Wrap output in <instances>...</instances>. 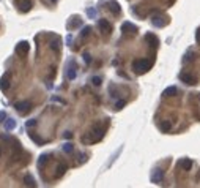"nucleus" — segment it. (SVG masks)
<instances>
[{
  "mask_svg": "<svg viewBox=\"0 0 200 188\" xmlns=\"http://www.w3.org/2000/svg\"><path fill=\"white\" fill-rule=\"evenodd\" d=\"M104 135H106V125L98 123V125H95L88 133H85L82 136V142L84 144H95V142L101 141V139L104 138Z\"/></svg>",
  "mask_w": 200,
  "mask_h": 188,
  "instance_id": "f257e3e1",
  "label": "nucleus"
},
{
  "mask_svg": "<svg viewBox=\"0 0 200 188\" xmlns=\"http://www.w3.org/2000/svg\"><path fill=\"white\" fill-rule=\"evenodd\" d=\"M151 65H153V62L150 59H137L133 62V71L136 74H143L151 68Z\"/></svg>",
  "mask_w": 200,
  "mask_h": 188,
  "instance_id": "f03ea898",
  "label": "nucleus"
},
{
  "mask_svg": "<svg viewBox=\"0 0 200 188\" xmlns=\"http://www.w3.org/2000/svg\"><path fill=\"white\" fill-rule=\"evenodd\" d=\"M14 108H16V111H17L20 115H25V114H29L30 111H32V101H29V100H25V101H17V103L14 104Z\"/></svg>",
  "mask_w": 200,
  "mask_h": 188,
  "instance_id": "7ed1b4c3",
  "label": "nucleus"
},
{
  "mask_svg": "<svg viewBox=\"0 0 200 188\" xmlns=\"http://www.w3.org/2000/svg\"><path fill=\"white\" fill-rule=\"evenodd\" d=\"M30 51V44L27 41H20V43L16 44V54L17 55H27Z\"/></svg>",
  "mask_w": 200,
  "mask_h": 188,
  "instance_id": "20e7f679",
  "label": "nucleus"
},
{
  "mask_svg": "<svg viewBox=\"0 0 200 188\" xmlns=\"http://www.w3.org/2000/svg\"><path fill=\"white\" fill-rule=\"evenodd\" d=\"M10 86H11V74L5 73L2 78H0V89H2L3 92H6V90L10 89Z\"/></svg>",
  "mask_w": 200,
  "mask_h": 188,
  "instance_id": "39448f33",
  "label": "nucleus"
},
{
  "mask_svg": "<svg viewBox=\"0 0 200 188\" xmlns=\"http://www.w3.org/2000/svg\"><path fill=\"white\" fill-rule=\"evenodd\" d=\"M180 81L184 82L186 86H195L197 84V79L192 74H188V73H180Z\"/></svg>",
  "mask_w": 200,
  "mask_h": 188,
  "instance_id": "423d86ee",
  "label": "nucleus"
},
{
  "mask_svg": "<svg viewBox=\"0 0 200 188\" xmlns=\"http://www.w3.org/2000/svg\"><path fill=\"white\" fill-rule=\"evenodd\" d=\"M121 32L123 33H137V32H139V27L134 25L133 22H128V21H126V22L121 24Z\"/></svg>",
  "mask_w": 200,
  "mask_h": 188,
  "instance_id": "0eeeda50",
  "label": "nucleus"
},
{
  "mask_svg": "<svg viewBox=\"0 0 200 188\" xmlns=\"http://www.w3.org/2000/svg\"><path fill=\"white\" fill-rule=\"evenodd\" d=\"M145 41L148 43V46L151 47V49H156L158 44H159V40H158V37L155 33H147L145 35Z\"/></svg>",
  "mask_w": 200,
  "mask_h": 188,
  "instance_id": "6e6552de",
  "label": "nucleus"
},
{
  "mask_svg": "<svg viewBox=\"0 0 200 188\" xmlns=\"http://www.w3.org/2000/svg\"><path fill=\"white\" fill-rule=\"evenodd\" d=\"M98 27H99V30L102 33H106V35L112 32V25H110V22H109V21H106V19H99L98 21Z\"/></svg>",
  "mask_w": 200,
  "mask_h": 188,
  "instance_id": "1a4fd4ad",
  "label": "nucleus"
},
{
  "mask_svg": "<svg viewBox=\"0 0 200 188\" xmlns=\"http://www.w3.org/2000/svg\"><path fill=\"white\" fill-rule=\"evenodd\" d=\"M151 24L155 27H158V29H161V27H164L167 24V19H165L162 15H156V16H153V19H151Z\"/></svg>",
  "mask_w": 200,
  "mask_h": 188,
  "instance_id": "9d476101",
  "label": "nucleus"
},
{
  "mask_svg": "<svg viewBox=\"0 0 200 188\" xmlns=\"http://www.w3.org/2000/svg\"><path fill=\"white\" fill-rule=\"evenodd\" d=\"M107 8H109V11L112 13V15H120L121 13V8H120V5H118V2L117 0H110V2H107Z\"/></svg>",
  "mask_w": 200,
  "mask_h": 188,
  "instance_id": "9b49d317",
  "label": "nucleus"
},
{
  "mask_svg": "<svg viewBox=\"0 0 200 188\" xmlns=\"http://www.w3.org/2000/svg\"><path fill=\"white\" fill-rule=\"evenodd\" d=\"M178 168H181L183 171H189L192 168V160L191 158H181L178 161Z\"/></svg>",
  "mask_w": 200,
  "mask_h": 188,
  "instance_id": "f8f14e48",
  "label": "nucleus"
},
{
  "mask_svg": "<svg viewBox=\"0 0 200 188\" xmlns=\"http://www.w3.org/2000/svg\"><path fill=\"white\" fill-rule=\"evenodd\" d=\"M162 177H164V172L161 169H155L153 174H151V182H153V183H161Z\"/></svg>",
  "mask_w": 200,
  "mask_h": 188,
  "instance_id": "ddd939ff",
  "label": "nucleus"
},
{
  "mask_svg": "<svg viewBox=\"0 0 200 188\" xmlns=\"http://www.w3.org/2000/svg\"><path fill=\"white\" fill-rule=\"evenodd\" d=\"M3 127H5L6 131L14 130V128H16V120H14V119H5V120H3Z\"/></svg>",
  "mask_w": 200,
  "mask_h": 188,
  "instance_id": "4468645a",
  "label": "nucleus"
},
{
  "mask_svg": "<svg viewBox=\"0 0 200 188\" xmlns=\"http://www.w3.org/2000/svg\"><path fill=\"white\" fill-rule=\"evenodd\" d=\"M177 93H178V89H177L175 86H170V87H167V89L162 92L164 96H175Z\"/></svg>",
  "mask_w": 200,
  "mask_h": 188,
  "instance_id": "2eb2a0df",
  "label": "nucleus"
},
{
  "mask_svg": "<svg viewBox=\"0 0 200 188\" xmlns=\"http://www.w3.org/2000/svg\"><path fill=\"white\" fill-rule=\"evenodd\" d=\"M19 10L22 11V13L30 11V10H32V2H30V0H24V2H20V5H19Z\"/></svg>",
  "mask_w": 200,
  "mask_h": 188,
  "instance_id": "dca6fc26",
  "label": "nucleus"
},
{
  "mask_svg": "<svg viewBox=\"0 0 200 188\" xmlns=\"http://www.w3.org/2000/svg\"><path fill=\"white\" fill-rule=\"evenodd\" d=\"M24 185H25V186H36V182H35V179H33L30 174H25V177H24Z\"/></svg>",
  "mask_w": 200,
  "mask_h": 188,
  "instance_id": "f3484780",
  "label": "nucleus"
},
{
  "mask_svg": "<svg viewBox=\"0 0 200 188\" xmlns=\"http://www.w3.org/2000/svg\"><path fill=\"white\" fill-rule=\"evenodd\" d=\"M47 161H49V155H47V154H43V155L39 157V160H38V168H39V169H43Z\"/></svg>",
  "mask_w": 200,
  "mask_h": 188,
  "instance_id": "a211bd4d",
  "label": "nucleus"
},
{
  "mask_svg": "<svg viewBox=\"0 0 200 188\" xmlns=\"http://www.w3.org/2000/svg\"><path fill=\"white\" fill-rule=\"evenodd\" d=\"M66 76H68V79H74V78H76V65L73 63V62L70 63V66H68Z\"/></svg>",
  "mask_w": 200,
  "mask_h": 188,
  "instance_id": "6ab92c4d",
  "label": "nucleus"
},
{
  "mask_svg": "<svg viewBox=\"0 0 200 188\" xmlns=\"http://www.w3.org/2000/svg\"><path fill=\"white\" fill-rule=\"evenodd\" d=\"M29 136H30V139H32V141L33 142H36L38 145H43V144H46V141H44V139H41L38 135H35V133H29Z\"/></svg>",
  "mask_w": 200,
  "mask_h": 188,
  "instance_id": "aec40b11",
  "label": "nucleus"
},
{
  "mask_svg": "<svg viewBox=\"0 0 200 188\" xmlns=\"http://www.w3.org/2000/svg\"><path fill=\"white\" fill-rule=\"evenodd\" d=\"M66 169H68V168H66V164H63V163H61V164H58L57 172H55V177H61V176L65 174V171H66Z\"/></svg>",
  "mask_w": 200,
  "mask_h": 188,
  "instance_id": "412c9836",
  "label": "nucleus"
},
{
  "mask_svg": "<svg viewBox=\"0 0 200 188\" xmlns=\"http://www.w3.org/2000/svg\"><path fill=\"white\" fill-rule=\"evenodd\" d=\"M60 46H61V41H60V38H55L52 43H51V47L55 51V52H58L60 51Z\"/></svg>",
  "mask_w": 200,
  "mask_h": 188,
  "instance_id": "4be33fe9",
  "label": "nucleus"
},
{
  "mask_svg": "<svg viewBox=\"0 0 200 188\" xmlns=\"http://www.w3.org/2000/svg\"><path fill=\"white\" fill-rule=\"evenodd\" d=\"M159 128H161V131H164V133H167V131L172 128V123H170V122H167V120H164V122H161Z\"/></svg>",
  "mask_w": 200,
  "mask_h": 188,
  "instance_id": "5701e85b",
  "label": "nucleus"
},
{
  "mask_svg": "<svg viewBox=\"0 0 200 188\" xmlns=\"http://www.w3.org/2000/svg\"><path fill=\"white\" fill-rule=\"evenodd\" d=\"M74 21H71L70 24H68V29H74V27H77V25H80L82 24V21H80V18H73Z\"/></svg>",
  "mask_w": 200,
  "mask_h": 188,
  "instance_id": "b1692460",
  "label": "nucleus"
},
{
  "mask_svg": "<svg viewBox=\"0 0 200 188\" xmlns=\"http://www.w3.org/2000/svg\"><path fill=\"white\" fill-rule=\"evenodd\" d=\"M63 152H65V154H73V144L71 142H66L63 145Z\"/></svg>",
  "mask_w": 200,
  "mask_h": 188,
  "instance_id": "393cba45",
  "label": "nucleus"
},
{
  "mask_svg": "<svg viewBox=\"0 0 200 188\" xmlns=\"http://www.w3.org/2000/svg\"><path fill=\"white\" fill-rule=\"evenodd\" d=\"M90 32H92V27H84V29H82V33H80V37L82 38H85V37H88V35H90Z\"/></svg>",
  "mask_w": 200,
  "mask_h": 188,
  "instance_id": "a878e982",
  "label": "nucleus"
},
{
  "mask_svg": "<svg viewBox=\"0 0 200 188\" xmlns=\"http://www.w3.org/2000/svg\"><path fill=\"white\" fill-rule=\"evenodd\" d=\"M125 104H126V101H125V100L117 101V103H115V109H117V111H120V109H123V106H125Z\"/></svg>",
  "mask_w": 200,
  "mask_h": 188,
  "instance_id": "bb28decb",
  "label": "nucleus"
},
{
  "mask_svg": "<svg viewBox=\"0 0 200 188\" xmlns=\"http://www.w3.org/2000/svg\"><path fill=\"white\" fill-rule=\"evenodd\" d=\"M87 15L90 16V18H96V11H95L93 8H88V10H87Z\"/></svg>",
  "mask_w": 200,
  "mask_h": 188,
  "instance_id": "cd10ccee",
  "label": "nucleus"
},
{
  "mask_svg": "<svg viewBox=\"0 0 200 188\" xmlns=\"http://www.w3.org/2000/svg\"><path fill=\"white\" fill-rule=\"evenodd\" d=\"M92 82L95 86H101V78H98V76H95V78L92 79Z\"/></svg>",
  "mask_w": 200,
  "mask_h": 188,
  "instance_id": "c85d7f7f",
  "label": "nucleus"
},
{
  "mask_svg": "<svg viewBox=\"0 0 200 188\" xmlns=\"http://www.w3.org/2000/svg\"><path fill=\"white\" fill-rule=\"evenodd\" d=\"M84 60H85V63H90V62H92V59H90V54H84Z\"/></svg>",
  "mask_w": 200,
  "mask_h": 188,
  "instance_id": "c756f323",
  "label": "nucleus"
},
{
  "mask_svg": "<svg viewBox=\"0 0 200 188\" xmlns=\"http://www.w3.org/2000/svg\"><path fill=\"white\" fill-rule=\"evenodd\" d=\"M35 125H36V120L35 119H32V120H29V122H27V127H35Z\"/></svg>",
  "mask_w": 200,
  "mask_h": 188,
  "instance_id": "7c9ffc66",
  "label": "nucleus"
},
{
  "mask_svg": "<svg viewBox=\"0 0 200 188\" xmlns=\"http://www.w3.org/2000/svg\"><path fill=\"white\" fill-rule=\"evenodd\" d=\"M6 119V112L5 111H0V122H3Z\"/></svg>",
  "mask_w": 200,
  "mask_h": 188,
  "instance_id": "2f4dec72",
  "label": "nucleus"
},
{
  "mask_svg": "<svg viewBox=\"0 0 200 188\" xmlns=\"http://www.w3.org/2000/svg\"><path fill=\"white\" fill-rule=\"evenodd\" d=\"M65 138H68V139H70V138H73V133H70V131H66V133H65Z\"/></svg>",
  "mask_w": 200,
  "mask_h": 188,
  "instance_id": "473e14b6",
  "label": "nucleus"
},
{
  "mask_svg": "<svg viewBox=\"0 0 200 188\" xmlns=\"http://www.w3.org/2000/svg\"><path fill=\"white\" fill-rule=\"evenodd\" d=\"M197 43H200V29L197 30Z\"/></svg>",
  "mask_w": 200,
  "mask_h": 188,
  "instance_id": "72a5a7b5",
  "label": "nucleus"
},
{
  "mask_svg": "<svg viewBox=\"0 0 200 188\" xmlns=\"http://www.w3.org/2000/svg\"><path fill=\"white\" fill-rule=\"evenodd\" d=\"M0 155H2V149H0Z\"/></svg>",
  "mask_w": 200,
  "mask_h": 188,
  "instance_id": "f704fd0d",
  "label": "nucleus"
},
{
  "mask_svg": "<svg viewBox=\"0 0 200 188\" xmlns=\"http://www.w3.org/2000/svg\"><path fill=\"white\" fill-rule=\"evenodd\" d=\"M52 2H54V3H55V2H57V0H52Z\"/></svg>",
  "mask_w": 200,
  "mask_h": 188,
  "instance_id": "c9c22d12",
  "label": "nucleus"
}]
</instances>
